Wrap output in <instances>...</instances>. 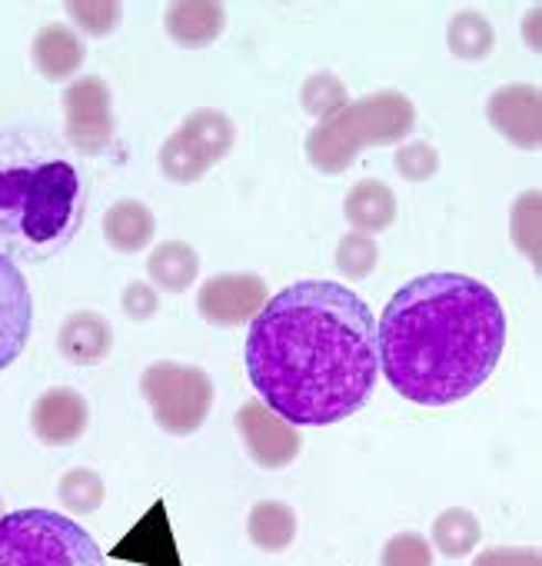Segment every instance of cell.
I'll return each instance as SVG.
<instances>
[{
  "mask_svg": "<svg viewBox=\"0 0 542 566\" xmlns=\"http://www.w3.org/2000/svg\"><path fill=\"white\" fill-rule=\"evenodd\" d=\"M380 566H433V546L423 533L403 530L386 539Z\"/></svg>",
  "mask_w": 542,
  "mask_h": 566,
  "instance_id": "obj_29",
  "label": "cell"
},
{
  "mask_svg": "<svg viewBox=\"0 0 542 566\" xmlns=\"http://www.w3.org/2000/svg\"><path fill=\"white\" fill-rule=\"evenodd\" d=\"M114 556L137 559V563H150V566H180V556L173 549L170 526H167V506L157 503L144 516V523L137 530H130V536L114 549Z\"/></svg>",
  "mask_w": 542,
  "mask_h": 566,
  "instance_id": "obj_20",
  "label": "cell"
},
{
  "mask_svg": "<svg viewBox=\"0 0 542 566\" xmlns=\"http://www.w3.org/2000/svg\"><path fill=\"white\" fill-rule=\"evenodd\" d=\"M104 240L117 250V253H140L153 243V233H157V217L153 210L144 203V200H117L104 220Z\"/></svg>",
  "mask_w": 542,
  "mask_h": 566,
  "instance_id": "obj_18",
  "label": "cell"
},
{
  "mask_svg": "<svg viewBox=\"0 0 542 566\" xmlns=\"http://www.w3.org/2000/svg\"><path fill=\"white\" fill-rule=\"evenodd\" d=\"M91 423V407L84 394L71 387H51L44 390L31 407V430L47 447H71L84 437Z\"/></svg>",
  "mask_w": 542,
  "mask_h": 566,
  "instance_id": "obj_13",
  "label": "cell"
},
{
  "mask_svg": "<svg viewBox=\"0 0 542 566\" xmlns=\"http://www.w3.org/2000/svg\"><path fill=\"white\" fill-rule=\"evenodd\" d=\"M446 48L459 61H482L496 48V31H492V24L479 11H459V14L449 18Z\"/></svg>",
  "mask_w": 542,
  "mask_h": 566,
  "instance_id": "obj_23",
  "label": "cell"
},
{
  "mask_svg": "<svg viewBox=\"0 0 542 566\" xmlns=\"http://www.w3.org/2000/svg\"><path fill=\"white\" fill-rule=\"evenodd\" d=\"M236 430H240L253 463L263 467V470L290 467L297 460L300 447H304L300 430L290 420H284L280 413L269 410L263 400H246L236 410Z\"/></svg>",
  "mask_w": 542,
  "mask_h": 566,
  "instance_id": "obj_10",
  "label": "cell"
},
{
  "mask_svg": "<svg viewBox=\"0 0 542 566\" xmlns=\"http://www.w3.org/2000/svg\"><path fill=\"white\" fill-rule=\"evenodd\" d=\"M486 120L519 150L542 144V94L532 84H506L486 101Z\"/></svg>",
  "mask_w": 542,
  "mask_h": 566,
  "instance_id": "obj_12",
  "label": "cell"
},
{
  "mask_svg": "<svg viewBox=\"0 0 542 566\" xmlns=\"http://www.w3.org/2000/svg\"><path fill=\"white\" fill-rule=\"evenodd\" d=\"M0 566H107L94 536L64 513L18 510L0 516Z\"/></svg>",
  "mask_w": 542,
  "mask_h": 566,
  "instance_id": "obj_5",
  "label": "cell"
},
{
  "mask_svg": "<svg viewBox=\"0 0 542 566\" xmlns=\"http://www.w3.org/2000/svg\"><path fill=\"white\" fill-rule=\"evenodd\" d=\"M512 240L539 270V190H529L512 207Z\"/></svg>",
  "mask_w": 542,
  "mask_h": 566,
  "instance_id": "obj_28",
  "label": "cell"
},
{
  "mask_svg": "<svg viewBox=\"0 0 542 566\" xmlns=\"http://www.w3.org/2000/svg\"><path fill=\"white\" fill-rule=\"evenodd\" d=\"M269 301V287L259 273H216L200 294L196 311L213 327H243L249 324Z\"/></svg>",
  "mask_w": 542,
  "mask_h": 566,
  "instance_id": "obj_9",
  "label": "cell"
},
{
  "mask_svg": "<svg viewBox=\"0 0 542 566\" xmlns=\"http://www.w3.org/2000/svg\"><path fill=\"white\" fill-rule=\"evenodd\" d=\"M140 394L157 420V427L170 437L196 433L213 407V380L203 367L157 360L140 374Z\"/></svg>",
  "mask_w": 542,
  "mask_h": 566,
  "instance_id": "obj_6",
  "label": "cell"
},
{
  "mask_svg": "<svg viewBox=\"0 0 542 566\" xmlns=\"http://www.w3.org/2000/svg\"><path fill=\"white\" fill-rule=\"evenodd\" d=\"M525 44L532 51H539V8L525 14Z\"/></svg>",
  "mask_w": 542,
  "mask_h": 566,
  "instance_id": "obj_33",
  "label": "cell"
},
{
  "mask_svg": "<svg viewBox=\"0 0 542 566\" xmlns=\"http://www.w3.org/2000/svg\"><path fill=\"white\" fill-rule=\"evenodd\" d=\"M472 566H542V553L532 546H496L482 549Z\"/></svg>",
  "mask_w": 542,
  "mask_h": 566,
  "instance_id": "obj_32",
  "label": "cell"
},
{
  "mask_svg": "<svg viewBox=\"0 0 542 566\" xmlns=\"http://www.w3.org/2000/svg\"><path fill=\"white\" fill-rule=\"evenodd\" d=\"M34 331V297L18 263L0 253V374L28 347Z\"/></svg>",
  "mask_w": 542,
  "mask_h": 566,
  "instance_id": "obj_11",
  "label": "cell"
},
{
  "mask_svg": "<svg viewBox=\"0 0 542 566\" xmlns=\"http://www.w3.org/2000/svg\"><path fill=\"white\" fill-rule=\"evenodd\" d=\"M246 536L263 553H284L297 539V513L284 500H259L246 516Z\"/></svg>",
  "mask_w": 542,
  "mask_h": 566,
  "instance_id": "obj_21",
  "label": "cell"
},
{
  "mask_svg": "<svg viewBox=\"0 0 542 566\" xmlns=\"http://www.w3.org/2000/svg\"><path fill=\"white\" fill-rule=\"evenodd\" d=\"M120 307H124V314H127L130 321L144 324V321H150V317L160 311V294H157L153 283L134 280V283H127V287H124Z\"/></svg>",
  "mask_w": 542,
  "mask_h": 566,
  "instance_id": "obj_31",
  "label": "cell"
},
{
  "mask_svg": "<svg viewBox=\"0 0 542 566\" xmlns=\"http://www.w3.org/2000/svg\"><path fill=\"white\" fill-rule=\"evenodd\" d=\"M243 364L263 403L294 427L340 423L376 390L373 311L337 280H297L253 317Z\"/></svg>",
  "mask_w": 542,
  "mask_h": 566,
  "instance_id": "obj_1",
  "label": "cell"
},
{
  "mask_svg": "<svg viewBox=\"0 0 542 566\" xmlns=\"http://www.w3.org/2000/svg\"><path fill=\"white\" fill-rule=\"evenodd\" d=\"M226 28V8L216 0H177L163 11V31L177 48L203 51L220 41Z\"/></svg>",
  "mask_w": 542,
  "mask_h": 566,
  "instance_id": "obj_14",
  "label": "cell"
},
{
  "mask_svg": "<svg viewBox=\"0 0 542 566\" xmlns=\"http://www.w3.org/2000/svg\"><path fill=\"white\" fill-rule=\"evenodd\" d=\"M479 539H482V526L466 506H449L433 520V546L449 559L469 556L479 546Z\"/></svg>",
  "mask_w": 542,
  "mask_h": 566,
  "instance_id": "obj_22",
  "label": "cell"
},
{
  "mask_svg": "<svg viewBox=\"0 0 542 566\" xmlns=\"http://www.w3.org/2000/svg\"><path fill=\"white\" fill-rule=\"evenodd\" d=\"M200 273V253L187 240H163L147 256V276L163 294H183Z\"/></svg>",
  "mask_w": 542,
  "mask_h": 566,
  "instance_id": "obj_19",
  "label": "cell"
},
{
  "mask_svg": "<svg viewBox=\"0 0 542 566\" xmlns=\"http://www.w3.org/2000/svg\"><path fill=\"white\" fill-rule=\"evenodd\" d=\"M81 213V177L71 164L0 170V233L47 250L71 237Z\"/></svg>",
  "mask_w": 542,
  "mask_h": 566,
  "instance_id": "obj_3",
  "label": "cell"
},
{
  "mask_svg": "<svg viewBox=\"0 0 542 566\" xmlns=\"http://www.w3.org/2000/svg\"><path fill=\"white\" fill-rule=\"evenodd\" d=\"M0 516H4V500H0Z\"/></svg>",
  "mask_w": 542,
  "mask_h": 566,
  "instance_id": "obj_34",
  "label": "cell"
},
{
  "mask_svg": "<svg viewBox=\"0 0 542 566\" xmlns=\"http://www.w3.org/2000/svg\"><path fill=\"white\" fill-rule=\"evenodd\" d=\"M300 104H304L307 114H313L317 120H327V117H333L340 107H347L350 97H347V87H343V81H340L337 74L317 71V74L307 77V84H304V91H300Z\"/></svg>",
  "mask_w": 542,
  "mask_h": 566,
  "instance_id": "obj_25",
  "label": "cell"
},
{
  "mask_svg": "<svg viewBox=\"0 0 542 566\" xmlns=\"http://www.w3.org/2000/svg\"><path fill=\"white\" fill-rule=\"evenodd\" d=\"M236 140L233 120L216 107H200L160 147V174L173 184H196L216 167Z\"/></svg>",
  "mask_w": 542,
  "mask_h": 566,
  "instance_id": "obj_7",
  "label": "cell"
},
{
  "mask_svg": "<svg viewBox=\"0 0 542 566\" xmlns=\"http://www.w3.org/2000/svg\"><path fill=\"white\" fill-rule=\"evenodd\" d=\"M64 130H67L71 147L84 157H97L110 147L117 117H114V97L104 77L84 74L64 87Z\"/></svg>",
  "mask_w": 542,
  "mask_h": 566,
  "instance_id": "obj_8",
  "label": "cell"
},
{
  "mask_svg": "<svg viewBox=\"0 0 542 566\" xmlns=\"http://www.w3.org/2000/svg\"><path fill=\"white\" fill-rule=\"evenodd\" d=\"M506 311L469 273H423L390 297L376 354L390 387L416 407H453L499 367Z\"/></svg>",
  "mask_w": 542,
  "mask_h": 566,
  "instance_id": "obj_2",
  "label": "cell"
},
{
  "mask_svg": "<svg viewBox=\"0 0 542 566\" xmlns=\"http://www.w3.org/2000/svg\"><path fill=\"white\" fill-rule=\"evenodd\" d=\"M64 8L67 18L91 38H107L124 21V4H117V0H71Z\"/></svg>",
  "mask_w": 542,
  "mask_h": 566,
  "instance_id": "obj_26",
  "label": "cell"
},
{
  "mask_svg": "<svg viewBox=\"0 0 542 566\" xmlns=\"http://www.w3.org/2000/svg\"><path fill=\"white\" fill-rule=\"evenodd\" d=\"M84 57H87V51H84L81 34L57 21L44 24L31 41V61H34L38 74L51 84L71 81L84 67Z\"/></svg>",
  "mask_w": 542,
  "mask_h": 566,
  "instance_id": "obj_16",
  "label": "cell"
},
{
  "mask_svg": "<svg viewBox=\"0 0 542 566\" xmlns=\"http://www.w3.org/2000/svg\"><path fill=\"white\" fill-rule=\"evenodd\" d=\"M396 170H400V177H406L413 184H423V180L436 177L439 150L429 140H410V144H403L396 150Z\"/></svg>",
  "mask_w": 542,
  "mask_h": 566,
  "instance_id": "obj_30",
  "label": "cell"
},
{
  "mask_svg": "<svg viewBox=\"0 0 542 566\" xmlns=\"http://www.w3.org/2000/svg\"><path fill=\"white\" fill-rule=\"evenodd\" d=\"M380 263V247L373 237L350 230L340 243H337V266L347 280H366L373 273V266Z\"/></svg>",
  "mask_w": 542,
  "mask_h": 566,
  "instance_id": "obj_27",
  "label": "cell"
},
{
  "mask_svg": "<svg viewBox=\"0 0 542 566\" xmlns=\"http://www.w3.org/2000/svg\"><path fill=\"white\" fill-rule=\"evenodd\" d=\"M57 496L61 503L71 510V513H97L104 496H107V486H104V476L91 467H74L61 476L57 483Z\"/></svg>",
  "mask_w": 542,
  "mask_h": 566,
  "instance_id": "obj_24",
  "label": "cell"
},
{
  "mask_svg": "<svg viewBox=\"0 0 542 566\" xmlns=\"http://www.w3.org/2000/svg\"><path fill=\"white\" fill-rule=\"evenodd\" d=\"M416 127V107L400 91L350 101L307 134V157L320 174H343L366 147H393Z\"/></svg>",
  "mask_w": 542,
  "mask_h": 566,
  "instance_id": "obj_4",
  "label": "cell"
},
{
  "mask_svg": "<svg viewBox=\"0 0 542 566\" xmlns=\"http://www.w3.org/2000/svg\"><path fill=\"white\" fill-rule=\"evenodd\" d=\"M343 213L357 233H366V237L383 233L396 220V193L390 190V184L376 177H363L350 187L343 200Z\"/></svg>",
  "mask_w": 542,
  "mask_h": 566,
  "instance_id": "obj_17",
  "label": "cell"
},
{
  "mask_svg": "<svg viewBox=\"0 0 542 566\" xmlns=\"http://www.w3.org/2000/svg\"><path fill=\"white\" fill-rule=\"evenodd\" d=\"M57 350L74 367H97L114 350V327L97 311H74L57 331Z\"/></svg>",
  "mask_w": 542,
  "mask_h": 566,
  "instance_id": "obj_15",
  "label": "cell"
}]
</instances>
